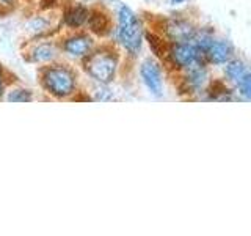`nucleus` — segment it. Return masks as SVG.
Segmentation results:
<instances>
[{"mask_svg":"<svg viewBox=\"0 0 251 236\" xmlns=\"http://www.w3.org/2000/svg\"><path fill=\"white\" fill-rule=\"evenodd\" d=\"M225 73L226 77L235 85V88L239 90V94H242L245 99H250L251 96V74L247 68V65L242 60L231 59L227 63H225Z\"/></svg>","mask_w":251,"mask_h":236,"instance_id":"39448f33","label":"nucleus"},{"mask_svg":"<svg viewBox=\"0 0 251 236\" xmlns=\"http://www.w3.org/2000/svg\"><path fill=\"white\" fill-rule=\"evenodd\" d=\"M86 22H88V26L91 29V31H94V33H99V35H104L105 31L108 30V19L105 14H102L99 11L96 13H90L88 14V19H86Z\"/></svg>","mask_w":251,"mask_h":236,"instance_id":"f8f14e48","label":"nucleus"},{"mask_svg":"<svg viewBox=\"0 0 251 236\" xmlns=\"http://www.w3.org/2000/svg\"><path fill=\"white\" fill-rule=\"evenodd\" d=\"M6 99L13 102H25V101H31V94L28 90H13L6 96Z\"/></svg>","mask_w":251,"mask_h":236,"instance_id":"ddd939ff","label":"nucleus"},{"mask_svg":"<svg viewBox=\"0 0 251 236\" xmlns=\"http://www.w3.org/2000/svg\"><path fill=\"white\" fill-rule=\"evenodd\" d=\"M3 93V76H2V71H0V96Z\"/></svg>","mask_w":251,"mask_h":236,"instance_id":"4468645a","label":"nucleus"},{"mask_svg":"<svg viewBox=\"0 0 251 236\" xmlns=\"http://www.w3.org/2000/svg\"><path fill=\"white\" fill-rule=\"evenodd\" d=\"M94 49V41L90 35L77 33L65 39L63 51L73 59H86Z\"/></svg>","mask_w":251,"mask_h":236,"instance_id":"0eeeda50","label":"nucleus"},{"mask_svg":"<svg viewBox=\"0 0 251 236\" xmlns=\"http://www.w3.org/2000/svg\"><path fill=\"white\" fill-rule=\"evenodd\" d=\"M43 85L52 96L63 99L75 91V76L66 66H49L43 71Z\"/></svg>","mask_w":251,"mask_h":236,"instance_id":"f03ea898","label":"nucleus"},{"mask_svg":"<svg viewBox=\"0 0 251 236\" xmlns=\"http://www.w3.org/2000/svg\"><path fill=\"white\" fill-rule=\"evenodd\" d=\"M140 77L146 88L155 96H160L163 93V77H162V69L159 63L154 61L152 59H148L140 65Z\"/></svg>","mask_w":251,"mask_h":236,"instance_id":"423d86ee","label":"nucleus"},{"mask_svg":"<svg viewBox=\"0 0 251 236\" xmlns=\"http://www.w3.org/2000/svg\"><path fill=\"white\" fill-rule=\"evenodd\" d=\"M88 8L83 6V5H73L69 6L68 10L63 14V22L65 26L69 29H80L83 24H86V19H88Z\"/></svg>","mask_w":251,"mask_h":236,"instance_id":"9d476101","label":"nucleus"},{"mask_svg":"<svg viewBox=\"0 0 251 236\" xmlns=\"http://www.w3.org/2000/svg\"><path fill=\"white\" fill-rule=\"evenodd\" d=\"M85 69L88 76H91L94 81L107 85L115 79L118 69V57L115 52L110 51H99L91 52L85 60Z\"/></svg>","mask_w":251,"mask_h":236,"instance_id":"7ed1b4c3","label":"nucleus"},{"mask_svg":"<svg viewBox=\"0 0 251 236\" xmlns=\"http://www.w3.org/2000/svg\"><path fill=\"white\" fill-rule=\"evenodd\" d=\"M116 38L132 57H137L140 54L141 44H143V30H141V24L137 14L126 5H121L118 10Z\"/></svg>","mask_w":251,"mask_h":236,"instance_id":"f257e3e1","label":"nucleus"},{"mask_svg":"<svg viewBox=\"0 0 251 236\" xmlns=\"http://www.w3.org/2000/svg\"><path fill=\"white\" fill-rule=\"evenodd\" d=\"M3 2H10V0H3Z\"/></svg>","mask_w":251,"mask_h":236,"instance_id":"dca6fc26","label":"nucleus"},{"mask_svg":"<svg viewBox=\"0 0 251 236\" xmlns=\"http://www.w3.org/2000/svg\"><path fill=\"white\" fill-rule=\"evenodd\" d=\"M57 57V49H55L53 44H38L33 51H31V60L39 61V63H46L50 61Z\"/></svg>","mask_w":251,"mask_h":236,"instance_id":"9b49d317","label":"nucleus"},{"mask_svg":"<svg viewBox=\"0 0 251 236\" xmlns=\"http://www.w3.org/2000/svg\"><path fill=\"white\" fill-rule=\"evenodd\" d=\"M232 54L234 49L229 41L214 38L206 52H204V59H207L210 63H215V65H225L232 59Z\"/></svg>","mask_w":251,"mask_h":236,"instance_id":"6e6552de","label":"nucleus"},{"mask_svg":"<svg viewBox=\"0 0 251 236\" xmlns=\"http://www.w3.org/2000/svg\"><path fill=\"white\" fill-rule=\"evenodd\" d=\"M196 30L185 21H170L167 26V35L173 43H190Z\"/></svg>","mask_w":251,"mask_h":236,"instance_id":"1a4fd4ad","label":"nucleus"},{"mask_svg":"<svg viewBox=\"0 0 251 236\" xmlns=\"http://www.w3.org/2000/svg\"><path fill=\"white\" fill-rule=\"evenodd\" d=\"M187 0H171V3L173 5H182V3H185Z\"/></svg>","mask_w":251,"mask_h":236,"instance_id":"2eb2a0df","label":"nucleus"},{"mask_svg":"<svg viewBox=\"0 0 251 236\" xmlns=\"http://www.w3.org/2000/svg\"><path fill=\"white\" fill-rule=\"evenodd\" d=\"M173 65L180 69H190L200 63H204V55L192 43H175L168 52Z\"/></svg>","mask_w":251,"mask_h":236,"instance_id":"20e7f679","label":"nucleus"}]
</instances>
